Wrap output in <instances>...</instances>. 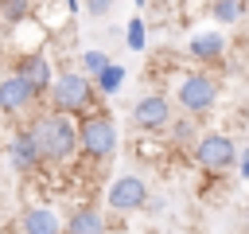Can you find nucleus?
<instances>
[{"mask_svg":"<svg viewBox=\"0 0 249 234\" xmlns=\"http://www.w3.org/2000/svg\"><path fill=\"white\" fill-rule=\"evenodd\" d=\"M43 164H70L74 156H82V144H78V121L74 117H62L54 109H43L35 113V121L27 125Z\"/></svg>","mask_w":249,"mask_h":234,"instance_id":"1","label":"nucleus"},{"mask_svg":"<svg viewBox=\"0 0 249 234\" xmlns=\"http://www.w3.org/2000/svg\"><path fill=\"white\" fill-rule=\"evenodd\" d=\"M47 98H51V109H54V113L74 117V121L97 113V86H93L82 70H66V74H58Z\"/></svg>","mask_w":249,"mask_h":234,"instance_id":"2","label":"nucleus"},{"mask_svg":"<svg viewBox=\"0 0 249 234\" xmlns=\"http://www.w3.org/2000/svg\"><path fill=\"white\" fill-rule=\"evenodd\" d=\"M78 144L89 164H109L117 156V121L109 109H97L78 121Z\"/></svg>","mask_w":249,"mask_h":234,"instance_id":"3","label":"nucleus"},{"mask_svg":"<svg viewBox=\"0 0 249 234\" xmlns=\"http://www.w3.org/2000/svg\"><path fill=\"white\" fill-rule=\"evenodd\" d=\"M175 101L179 109H187V117H202L218 105V78L210 70H187L175 82Z\"/></svg>","mask_w":249,"mask_h":234,"instance_id":"4","label":"nucleus"},{"mask_svg":"<svg viewBox=\"0 0 249 234\" xmlns=\"http://www.w3.org/2000/svg\"><path fill=\"white\" fill-rule=\"evenodd\" d=\"M191 160H195L206 176H222V172L237 168L241 152H237V144H233L230 133H202V136L195 140V148H191Z\"/></svg>","mask_w":249,"mask_h":234,"instance_id":"5","label":"nucleus"},{"mask_svg":"<svg viewBox=\"0 0 249 234\" xmlns=\"http://www.w3.org/2000/svg\"><path fill=\"white\" fill-rule=\"evenodd\" d=\"M105 207H109V211H121V214L144 211V207H148V183H144L140 176H117V179L105 187Z\"/></svg>","mask_w":249,"mask_h":234,"instance_id":"6","label":"nucleus"},{"mask_svg":"<svg viewBox=\"0 0 249 234\" xmlns=\"http://www.w3.org/2000/svg\"><path fill=\"white\" fill-rule=\"evenodd\" d=\"M171 101L163 94H144L132 101V125L140 133H167L171 129Z\"/></svg>","mask_w":249,"mask_h":234,"instance_id":"7","label":"nucleus"},{"mask_svg":"<svg viewBox=\"0 0 249 234\" xmlns=\"http://www.w3.org/2000/svg\"><path fill=\"white\" fill-rule=\"evenodd\" d=\"M12 74H19L35 98H47V94H51V86H54V78H58L47 55H23V58L16 62V70H12Z\"/></svg>","mask_w":249,"mask_h":234,"instance_id":"8","label":"nucleus"},{"mask_svg":"<svg viewBox=\"0 0 249 234\" xmlns=\"http://www.w3.org/2000/svg\"><path fill=\"white\" fill-rule=\"evenodd\" d=\"M35 101H39V98L27 90V82H23L19 74H4V78H0V113H4V117H23Z\"/></svg>","mask_w":249,"mask_h":234,"instance_id":"9","label":"nucleus"},{"mask_svg":"<svg viewBox=\"0 0 249 234\" xmlns=\"http://www.w3.org/2000/svg\"><path fill=\"white\" fill-rule=\"evenodd\" d=\"M226 35L222 31H195L191 39H187V58H195L198 62V70L202 66H214V62H222L226 58Z\"/></svg>","mask_w":249,"mask_h":234,"instance_id":"10","label":"nucleus"},{"mask_svg":"<svg viewBox=\"0 0 249 234\" xmlns=\"http://www.w3.org/2000/svg\"><path fill=\"white\" fill-rule=\"evenodd\" d=\"M8 164H12L16 176H31V172L43 168V156H39V148H35V140H31L27 129H19V133L8 140Z\"/></svg>","mask_w":249,"mask_h":234,"instance_id":"11","label":"nucleus"},{"mask_svg":"<svg viewBox=\"0 0 249 234\" xmlns=\"http://www.w3.org/2000/svg\"><path fill=\"white\" fill-rule=\"evenodd\" d=\"M19 230H23V234H62V230H66V218H62L51 203H31V207L19 214Z\"/></svg>","mask_w":249,"mask_h":234,"instance_id":"12","label":"nucleus"},{"mask_svg":"<svg viewBox=\"0 0 249 234\" xmlns=\"http://www.w3.org/2000/svg\"><path fill=\"white\" fill-rule=\"evenodd\" d=\"M105 230H109L105 214H101L97 207L82 203V207H74V211L66 214V230H62V234H105Z\"/></svg>","mask_w":249,"mask_h":234,"instance_id":"13","label":"nucleus"},{"mask_svg":"<svg viewBox=\"0 0 249 234\" xmlns=\"http://www.w3.org/2000/svg\"><path fill=\"white\" fill-rule=\"evenodd\" d=\"M206 12H210L222 27H233V23H241V20H245L249 4H241V0H214V4H206Z\"/></svg>","mask_w":249,"mask_h":234,"instance_id":"14","label":"nucleus"},{"mask_svg":"<svg viewBox=\"0 0 249 234\" xmlns=\"http://www.w3.org/2000/svg\"><path fill=\"white\" fill-rule=\"evenodd\" d=\"M93 86H97V98H113L121 86H124V66L121 62H113V66H105L97 78H93Z\"/></svg>","mask_w":249,"mask_h":234,"instance_id":"15","label":"nucleus"},{"mask_svg":"<svg viewBox=\"0 0 249 234\" xmlns=\"http://www.w3.org/2000/svg\"><path fill=\"white\" fill-rule=\"evenodd\" d=\"M31 12H35V4H23V0H4V4H0V16H4V23H0V27H19Z\"/></svg>","mask_w":249,"mask_h":234,"instance_id":"16","label":"nucleus"},{"mask_svg":"<svg viewBox=\"0 0 249 234\" xmlns=\"http://www.w3.org/2000/svg\"><path fill=\"white\" fill-rule=\"evenodd\" d=\"M124 47H128V51H144V47H148V23H144L140 16H132V20L124 23Z\"/></svg>","mask_w":249,"mask_h":234,"instance_id":"17","label":"nucleus"},{"mask_svg":"<svg viewBox=\"0 0 249 234\" xmlns=\"http://www.w3.org/2000/svg\"><path fill=\"white\" fill-rule=\"evenodd\" d=\"M105 66H113V58H109L105 51H97V47H89V51H82V74H86L89 82H93V78H97V74H101Z\"/></svg>","mask_w":249,"mask_h":234,"instance_id":"18","label":"nucleus"},{"mask_svg":"<svg viewBox=\"0 0 249 234\" xmlns=\"http://www.w3.org/2000/svg\"><path fill=\"white\" fill-rule=\"evenodd\" d=\"M167 140H171V144H191V148H195V140H198V129H195V117H183V121H171V129H167Z\"/></svg>","mask_w":249,"mask_h":234,"instance_id":"19","label":"nucleus"},{"mask_svg":"<svg viewBox=\"0 0 249 234\" xmlns=\"http://www.w3.org/2000/svg\"><path fill=\"white\" fill-rule=\"evenodd\" d=\"M86 12H89V16H109V12H113V0H109V4H105V0H93V4H86Z\"/></svg>","mask_w":249,"mask_h":234,"instance_id":"20","label":"nucleus"},{"mask_svg":"<svg viewBox=\"0 0 249 234\" xmlns=\"http://www.w3.org/2000/svg\"><path fill=\"white\" fill-rule=\"evenodd\" d=\"M237 176H241V179H249V148H245V152H241V160H237Z\"/></svg>","mask_w":249,"mask_h":234,"instance_id":"21","label":"nucleus"},{"mask_svg":"<svg viewBox=\"0 0 249 234\" xmlns=\"http://www.w3.org/2000/svg\"><path fill=\"white\" fill-rule=\"evenodd\" d=\"M148 234H156V230H148Z\"/></svg>","mask_w":249,"mask_h":234,"instance_id":"22","label":"nucleus"},{"mask_svg":"<svg viewBox=\"0 0 249 234\" xmlns=\"http://www.w3.org/2000/svg\"><path fill=\"white\" fill-rule=\"evenodd\" d=\"M245 222H249V218H245Z\"/></svg>","mask_w":249,"mask_h":234,"instance_id":"23","label":"nucleus"},{"mask_svg":"<svg viewBox=\"0 0 249 234\" xmlns=\"http://www.w3.org/2000/svg\"><path fill=\"white\" fill-rule=\"evenodd\" d=\"M117 234H121V230H117Z\"/></svg>","mask_w":249,"mask_h":234,"instance_id":"24","label":"nucleus"}]
</instances>
